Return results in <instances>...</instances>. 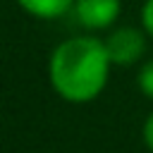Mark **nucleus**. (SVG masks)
Returning <instances> with one entry per match:
<instances>
[{
	"mask_svg": "<svg viewBox=\"0 0 153 153\" xmlns=\"http://www.w3.org/2000/svg\"><path fill=\"white\" fill-rule=\"evenodd\" d=\"M74 14L84 29H108L120 14V0H74Z\"/></svg>",
	"mask_w": 153,
	"mask_h": 153,
	"instance_id": "obj_3",
	"label": "nucleus"
},
{
	"mask_svg": "<svg viewBox=\"0 0 153 153\" xmlns=\"http://www.w3.org/2000/svg\"><path fill=\"white\" fill-rule=\"evenodd\" d=\"M136 81H139L141 93H143L146 98H151V100H153V60H148V62H146V65L139 69Z\"/></svg>",
	"mask_w": 153,
	"mask_h": 153,
	"instance_id": "obj_5",
	"label": "nucleus"
},
{
	"mask_svg": "<svg viewBox=\"0 0 153 153\" xmlns=\"http://www.w3.org/2000/svg\"><path fill=\"white\" fill-rule=\"evenodd\" d=\"M103 43H105V50L110 55V62L112 65H120V67L134 65L143 55V50H146L143 33L139 29H131V26L115 29Z\"/></svg>",
	"mask_w": 153,
	"mask_h": 153,
	"instance_id": "obj_2",
	"label": "nucleus"
},
{
	"mask_svg": "<svg viewBox=\"0 0 153 153\" xmlns=\"http://www.w3.org/2000/svg\"><path fill=\"white\" fill-rule=\"evenodd\" d=\"M141 22H143V29L153 36V0H146V5L141 10Z\"/></svg>",
	"mask_w": 153,
	"mask_h": 153,
	"instance_id": "obj_6",
	"label": "nucleus"
},
{
	"mask_svg": "<svg viewBox=\"0 0 153 153\" xmlns=\"http://www.w3.org/2000/svg\"><path fill=\"white\" fill-rule=\"evenodd\" d=\"M143 143H146V148L153 153V112L146 117V122H143Z\"/></svg>",
	"mask_w": 153,
	"mask_h": 153,
	"instance_id": "obj_7",
	"label": "nucleus"
},
{
	"mask_svg": "<svg viewBox=\"0 0 153 153\" xmlns=\"http://www.w3.org/2000/svg\"><path fill=\"white\" fill-rule=\"evenodd\" d=\"M17 2L38 19H55L74 7V0H17Z\"/></svg>",
	"mask_w": 153,
	"mask_h": 153,
	"instance_id": "obj_4",
	"label": "nucleus"
},
{
	"mask_svg": "<svg viewBox=\"0 0 153 153\" xmlns=\"http://www.w3.org/2000/svg\"><path fill=\"white\" fill-rule=\"evenodd\" d=\"M110 65L103 41L93 36L67 38L50 55V86L69 103H88L105 88Z\"/></svg>",
	"mask_w": 153,
	"mask_h": 153,
	"instance_id": "obj_1",
	"label": "nucleus"
}]
</instances>
